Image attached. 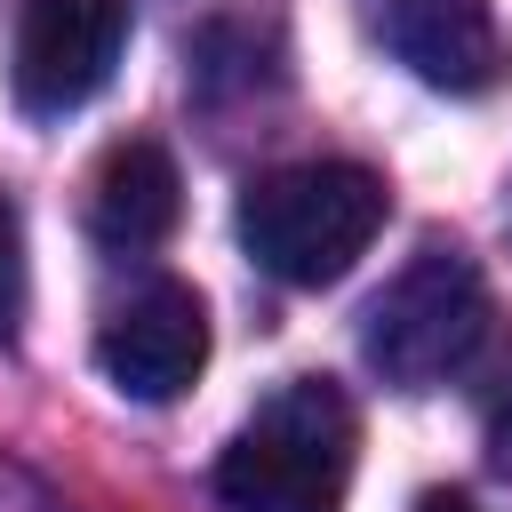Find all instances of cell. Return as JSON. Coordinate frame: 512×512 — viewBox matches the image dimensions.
I'll return each mask as SVG.
<instances>
[{
  "instance_id": "2",
  "label": "cell",
  "mask_w": 512,
  "mask_h": 512,
  "mask_svg": "<svg viewBox=\"0 0 512 512\" xmlns=\"http://www.w3.org/2000/svg\"><path fill=\"white\" fill-rule=\"evenodd\" d=\"M360 416L328 376L280 384L224 448L216 496L224 512H344Z\"/></svg>"
},
{
  "instance_id": "1",
  "label": "cell",
  "mask_w": 512,
  "mask_h": 512,
  "mask_svg": "<svg viewBox=\"0 0 512 512\" xmlns=\"http://www.w3.org/2000/svg\"><path fill=\"white\" fill-rule=\"evenodd\" d=\"M384 176L360 160H296L272 168L240 192V248L288 280V288H328L344 280L368 240L384 232Z\"/></svg>"
},
{
  "instance_id": "4",
  "label": "cell",
  "mask_w": 512,
  "mask_h": 512,
  "mask_svg": "<svg viewBox=\"0 0 512 512\" xmlns=\"http://www.w3.org/2000/svg\"><path fill=\"white\" fill-rule=\"evenodd\" d=\"M120 48H128V0H24L8 48L16 104L40 120L80 112L88 96H104Z\"/></svg>"
},
{
  "instance_id": "8",
  "label": "cell",
  "mask_w": 512,
  "mask_h": 512,
  "mask_svg": "<svg viewBox=\"0 0 512 512\" xmlns=\"http://www.w3.org/2000/svg\"><path fill=\"white\" fill-rule=\"evenodd\" d=\"M16 320H24V216L0 192V344L16 336Z\"/></svg>"
},
{
  "instance_id": "3",
  "label": "cell",
  "mask_w": 512,
  "mask_h": 512,
  "mask_svg": "<svg viewBox=\"0 0 512 512\" xmlns=\"http://www.w3.org/2000/svg\"><path fill=\"white\" fill-rule=\"evenodd\" d=\"M480 336H488V280L472 272L464 248H416L368 296V320H360L368 368L400 392H424V384H448L456 368H472Z\"/></svg>"
},
{
  "instance_id": "5",
  "label": "cell",
  "mask_w": 512,
  "mask_h": 512,
  "mask_svg": "<svg viewBox=\"0 0 512 512\" xmlns=\"http://www.w3.org/2000/svg\"><path fill=\"white\" fill-rule=\"evenodd\" d=\"M96 368H104L128 400H176V392H192V376L208 368V304H200L184 280L136 288V296L104 320Z\"/></svg>"
},
{
  "instance_id": "9",
  "label": "cell",
  "mask_w": 512,
  "mask_h": 512,
  "mask_svg": "<svg viewBox=\"0 0 512 512\" xmlns=\"http://www.w3.org/2000/svg\"><path fill=\"white\" fill-rule=\"evenodd\" d=\"M488 440H496V464L512 472V392L496 400V424H488Z\"/></svg>"
},
{
  "instance_id": "6",
  "label": "cell",
  "mask_w": 512,
  "mask_h": 512,
  "mask_svg": "<svg viewBox=\"0 0 512 512\" xmlns=\"http://www.w3.org/2000/svg\"><path fill=\"white\" fill-rule=\"evenodd\" d=\"M376 32L416 80H432L448 96H480L504 64L488 0H376Z\"/></svg>"
},
{
  "instance_id": "7",
  "label": "cell",
  "mask_w": 512,
  "mask_h": 512,
  "mask_svg": "<svg viewBox=\"0 0 512 512\" xmlns=\"http://www.w3.org/2000/svg\"><path fill=\"white\" fill-rule=\"evenodd\" d=\"M176 208H184V184H176L168 144H152V136H120L88 176V232L120 256L160 248L176 232Z\"/></svg>"
},
{
  "instance_id": "10",
  "label": "cell",
  "mask_w": 512,
  "mask_h": 512,
  "mask_svg": "<svg viewBox=\"0 0 512 512\" xmlns=\"http://www.w3.org/2000/svg\"><path fill=\"white\" fill-rule=\"evenodd\" d=\"M416 512H480V504L456 496V488H432V496H416Z\"/></svg>"
}]
</instances>
